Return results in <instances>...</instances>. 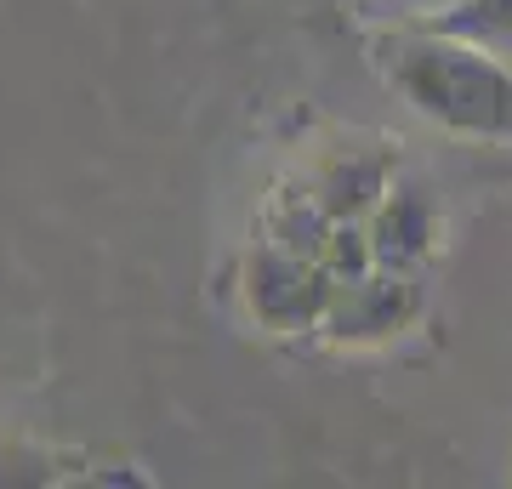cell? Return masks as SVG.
Here are the masks:
<instances>
[{"mask_svg":"<svg viewBox=\"0 0 512 489\" xmlns=\"http://www.w3.org/2000/svg\"><path fill=\"white\" fill-rule=\"evenodd\" d=\"M376 69L421 120L456 137H512V69L473 40L433 23H393V35L376 40Z\"/></svg>","mask_w":512,"mask_h":489,"instance_id":"cell-1","label":"cell"},{"mask_svg":"<svg viewBox=\"0 0 512 489\" xmlns=\"http://www.w3.org/2000/svg\"><path fill=\"white\" fill-rule=\"evenodd\" d=\"M433 234H439L433 205L421 200L416 188H393V200L382 205V217H376V228H370V256H376L382 268H404V262L427 256Z\"/></svg>","mask_w":512,"mask_h":489,"instance_id":"cell-2","label":"cell"},{"mask_svg":"<svg viewBox=\"0 0 512 489\" xmlns=\"http://www.w3.org/2000/svg\"><path fill=\"white\" fill-rule=\"evenodd\" d=\"M427 23L456 40H473V46H484L490 57H501L512 69V0H450Z\"/></svg>","mask_w":512,"mask_h":489,"instance_id":"cell-3","label":"cell"},{"mask_svg":"<svg viewBox=\"0 0 512 489\" xmlns=\"http://www.w3.org/2000/svg\"><path fill=\"white\" fill-rule=\"evenodd\" d=\"M450 0H365V12L376 18H393V23H427L433 12H444Z\"/></svg>","mask_w":512,"mask_h":489,"instance_id":"cell-4","label":"cell"}]
</instances>
